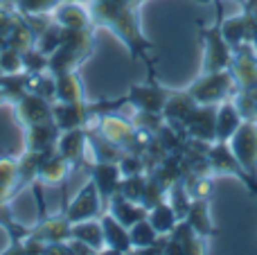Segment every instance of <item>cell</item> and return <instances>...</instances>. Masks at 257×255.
Wrapping results in <instances>:
<instances>
[{
  "label": "cell",
  "mask_w": 257,
  "mask_h": 255,
  "mask_svg": "<svg viewBox=\"0 0 257 255\" xmlns=\"http://www.w3.org/2000/svg\"><path fill=\"white\" fill-rule=\"evenodd\" d=\"M93 113V104L86 102H52V120L59 126V131L86 126V122Z\"/></svg>",
  "instance_id": "cell-13"
},
{
  "label": "cell",
  "mask_w": 257,
  "mask_h": 255,
  "mask_svg": "<svg viewBox=\"0 0 257 255\" xmlns=\"http://www.w3.org/2000/svg\"><path fill=\"white\" fill-rule=\"evenodd\" d=\"M201 39L205 43V54H203V72L212 70H226L232 61L235 50L228 45V41L221 34V25L219 21L212 27H201Z\"/></svg>",
  "instance_id": "cell-5"
},
{
  "label": "cell",
  "mask_w": 257,
  "mask_h": 255,
  "mask_svg": "<svg viewBox=\"0 0 257 255\" xmlns=\"http://www.w3.org/2000/svg\"><path fill=\"white\" fill-rule=\"evenodd\" d=\"M61 0H7L9 7H14L23 18L30 16H43V14H50Z\"/></svg>",
  "instance_id": "cell-28"
},
{
  "label": "cell",
  "mask_w": 257,
  "mask_h": 255,
  "mask_svg": "<svg viewBox=\"0 0 257 255\" xmlns=\"http://www.w3.org/2000/svg\"><path fill=\"white\" fill-rule=\"evenodd\" d=\"M208 203L210 201H192L190 212L185 215V221L201 235L203 239L212 237L214 235V224L210 219V212H208Z\"/></svg>",
  "instance_id": "cell-25"
},
{
  "label": "cell",
  "mask_w": 257,
  "mask_h": 255,
  "mask_svg": "<svg viewBox=\"0 0 257 255\" xmlns=\"http://www.w3.org/2000/svg\"><path fill=\"white\" fill-rule=\"evenodd\" d=\"M14 104V113H16L18 122L25 126H32V124H39V122H45V120H52V102L43 99L41 95L32 93H23L21 97L16 99Z\"/></svg>",
  "instance_id": "cell-10"
},
{
  "label": "cell",
  "mask_w": 257,
  "mask_h": 255,
  "mask_svg": "<svg viewBox=\"0 0 257 255\" xmlns=\"http://www.w3.org/2000/svg\"><path fill=\"white\" fill-rule=\"evenodd\" d=\"M59 126L54 124V120H45L39 124L27 126V149L32 152H41V154H50L57 149L59 143Z\"/></svg>",
  "instance_id": "cell-17"
},
{
  "label": "cell",
  "mask_w": 257,
  "mask_h": 255,
  "mask_svg": "<svg viewBox=\"0 0 257 255\" xmlns=\"http://www.w3.org/2000/svg\"><path fill=\"white\" fill-rule=\"evenodd\" d=\"M54 102H86L84 84L77 70L57 77V99Z\"/></svg>",
  "instance_id": "cell-24"
},
{
  "label": "cell",
  "mask_w": 257,
  "mask_h": 255,
  "mask_svg": "<svg viewBox=\"0 0 257 255\" xmlns=\"http://www.w3.org/2000/svg\"><path fill=\"white\" fill-rule=\"evenodd\" d=\"M99 221H102V228H104V244H106V248H111L113 253H133L131 235H128L126 226H122L111 212H102Z\"/></svg>",
  "instance_id": "cell-16"
},
{
  "label": "cell",
  "mask_w": 257,
  "mask_h": 255,
  "mask_svg": "<svg viewBox=\"0 0 257 255\" xmlns=\"http://www.w3.org/2000/svg\"><path fill=\"white\" fill-rule=\"evenodd\" d=\"M235 90H237L235 77L226 68V70L201 72V77H196L190 84L187 93H190V97L196 104H212V106H217V104L230 99Z\"/></svg>",
  "instance_id": "cell-3"
},
{
  "label": "cell",
  "mask_w": 257,
  "mask_h": 255,
  "mask_svg": "<svg viewBox=\"0 0 257 255\" xmlns=\"http://www.w3.org/2000/svg\"><path fill=\"white\" fill-rule=\"evenodd\" d=\"M57 25L66 27V30H86V27H95L93 18H90L88 5L79 3V0H61L57 7L50 12Z\"/></svg>",
  "instance_id": "cell-12"
},
{
  "label": "cell",
  "mask_w": 257,
  "mask_h": 255,
  "mask_svg": "<svg viewBox=\"0 0 257 255\" xmlns=\"http://www.w3.org/2000/svg\"><path fill=\"white\" fill-rule=\"evenodd\" d=\"M217 106L196 104V108L187 115L185 124H183L187 138L201 140V143H214L217 140Z\"/></svg>",
  "instance_id": "cell-8"
},
{
  "label": "cell",
  "mask_w": 257,
  "mask_h": 255,
  "mask_svg": "<svg viewBox=\"0 0 257 255\" xmlns=\"http://www.w3.org/2000/svg\"><path fill=\"white\" fill-rule=\"evenodd\" d=\"M165 201L174 208V212H176L178 219H185V215L190 212V206H192V201H194V199H192V194H190V190H187L185 181H176L174 185H169Z\"/></svg>",
  "instance_id": "cell-27"
},
{
  "label": "cell",
  "mask_w": 257,
  "mask_h": 255,
  "mask_svg": "<svg viewBox=\"0 0 257 255\" xmlns=\"http://www.w3.org/2000/svg\"><path fill=\"white\" fill-rule=\"evenodd\" d=\"M228 70L235 77L237 88L241 90H257V54L250 43H244L235 50Z\"/></svg>",
  "instance_id": "cell-9"
},
{
  "label": "cell",
  "mask_w": 257,
  "mask_h": 255,
  "mask_svg": "<svg viewBox=\"0 0 257 255\" xmlns=\"http://www.w3.org/2000/svg\"><path fill=\"white\" fill-rule=\"evenodd\" d=\"M70 237H75V239H79V242L88 244V246L93 248V253H102L104 248H106V244H104V228H102L99 217L72 224Z\"/></svg>",
  "instance_id": "cell-22"
},
{
  "label": "cell",
  "mask_w": 257,
  "mask_h": 255,
  "mask_svg": "<svg viewBox=\"0 0 257 255\" xmlns=\"http://www.w3.org/2000/svg\"><path fill=\"white\" fill-rule=\"evenodd\" d=\"M235 158L239 161L241 170L250 176V181L257 185V120H244L239 129L228 140Z\"/></svg>",
  "instance_id": "cell-4"
},
{
  "label": "cell",
  "mask_w": 257,
  "mask_h": 255,
  "mask_svg": "<svg viewBox=\"0 0 257 255\" xmlns=\"http://www.w3.org/2000/svg\"><path fill=\"white\" fill-rule=\"evenodd\" d=\"M102 212H104V201L93 179L86 181V185L77 192V197L66 208V217L70 224H77V221H84V219H95Z\"/></svg>",
  "instance_id": "cell-7"
},
{
  "label": "cell",
  "mask_w": 257,
  "mask_h": 255,
  "mask_svg": "<svg viewBox=\"0 0 257 255\" xmlns=\"http://www.w3.org/2000/svg\"><path fill=\"white\" fill-rule=\"evenodd\" d=\"M95 48V36H93V27H86V30H68L63 43L50 54V63L48 70L54 77L72 72L90 57Z\"/></svg>",
  "instance_id": "cell-2"
},
{
  "label": "cell",
  "mask_w": 257,
  "mask_h": 255,
  "mask_svg": "<svg viewBox=\"0 0 257 255\" xmlns=\"http://www.w3.org/2000/svg\"><path fill=\"white\" fill-rule=\"evenodd\" d=\"M72 167L75 165H70L59 152H50V154H45L43 161H41L36 181H39V183H50V185L63 183V181L68 179V174H70Z\"/></svg>",
  "instance_id": "cell-19"
},
{
  "label": "cell",
  "mask_w": 257,
  "mask_h": 255,
  "mask_svg": "<svg viewBox=\"0 0 257 255\" xmlns=\"http://www.w3.org/2000/svg\"><path fill=\"white\" fill-rule=\"evenodd\" d=\"M147 219L151 221V226H154V228L158 230L160 235L172 233L174 226L181 221V219L176 217V212H174V208L169 206L167 201H160L158 206L149 208V212H147Z\"/></svg>",
  "instance_id": "cell-26"
},
{
  "label": "cell",
  "mask_w": 257,
  "mask_h": 255,
  "mask_svg": "<svg viewBox=\"0 0 257 255\" xmlns=\"http://www.w3.org/2000/svg\"><path fill=\"white\" fill-rule=\"evenodd\" d=\"M86 138H88L86 126H77V129H70V131H61L59 143H57V152L61 154L70 165L81 163V152H84Z\"/></svg>",
  "instance_id": "cell-21"
},
{
  "label": "cell",
  "mask_w": 257,
  "mask_h": 255,
  "mask_svg": "<svg viewBox=\"0 0 257 255\" xmlns=\"http://www.w3.org/2000/svg\"><path fill=\"white\" fill-rule=\"evenodd\" d=\"M219 25H221V34L223 39L228 41L232 50L241 48L244 43H250V36H253L257 23H255V16L250 9H246L244 14L239 16H230V18H219Z\"/></svg>",
  "instance_id": "cell-14"
},
{
  "label": "cell",
  "mask_w": 257,
  "mask_h": 255,
  "mask_svg": "<svg viewBox=\"0 0 257 255\" xmlns=\"http://www.w3.org/2000/svg\"><path fill=\"white\" fill-rule=\"evenodd\" d=\"M185 185H187V190H190L194 201H210V197H212V192H214L212 174L190 176V183H185Z\"/></svg>",
  "instance_id": "cell-29"
},
{
  "label": "cell",
  "mask_w": 257,
  "mask_h": 255,
  "mask_svg": "<svg viewBox=\"0 0 257 255\" xmlns=\"http://www.w3.org/2000/svg\"><path fill=\"white\" fill-rule=\"evenodd\" d=\"M138 7H128L115 0H88V12L93 25H104L113 30L122 39V43L131 50L133 59H147V50H151V41L142 34L138 21Z\"/></svg>",
  "instance_id": "cell-1"
},
{
  "label": "cell",
  "mask_w": 257,
  "mask_h": 255,
  "mask_svg": "<svg viewBox=\"0 0 257 255\" xmlns=\"http://www.w3.org/2000/svg\"><path fill=\"white\" fill-rule=\"evenodd\" d=\"M241 122H244V117L237 111L235 102H232V99L221 102L217 106V140L228 143V140L232 138V134L239 129Z\"/></svg>",
  "instance_id": "cell-23"
},
{
  "label": "cell",
  "mask_w": 257,
  "mask_h": 255,
  "mask_svg": "<svg viewBox=\"0 0 257 255\" xmlns=\"http://www.w3.org/2000/svg\"><path fill=\"white\" fill-rule=\"evenodd\" d=\"M165 253H205V239L181 219L172 233L165 235Z\"/></svg>",
  "instance_id": "cell-11"
},
{
  "label": "cell",
  "mask_w": 257,
  "mask_h": 255,
  "mask_svg": "<svg viewBox=\"0 0 257 255\" xmlns=\"http://www.w3.org/2000/svg\"><path fill=\"white\" fill-rule=\"evenodd\" d=\"M104 212H111V215L115 217V219L120 221L122 226L131 228L133 224H138L140 219H145L149 210H147L142 203H136V201H131V199L122 197L120 192H115L111 199H108V203H106V208H104Z\"/></svg>",
  "instance_id": "cell-18"
},
{
  "label": "cell",
  "mask_w": 257,
  "mask_h": 255,
  "mask_svg": "<svg viewBox=\"0 0 257 255\" xmlns=\"http://www.w3.org/2000/svg\"><path fill=\"white\" fill-rule=\"evenodd\" d=\"M174 90H167L163 88V86L156 84L154 75L149 77V79L145 81V84L140 86H133L131 90H128V95L122 102L124 104H131L136 111H147V113H163L165 108V102L169 99V95H172Z\"/></svg>",
  "instance_id": "cell-6"
},
{
  "label": "cell",
  "mask_w": 257,
  "mask_h": 255,
  "mask_svg": "<svg viewBox=\"0 0 257 255\" xmlns=\"http://www.w3.org/2000/svg\"><path fill=\"white\" fill-rule=\"evenodd\" d=\"M21 57H23V70H25L27 75H36V72L48 70L50 57L39 52L36 48H30L27 52H21Z\"/></svg>",
  "instance_id": "cell-30"
},
{
  "label": "cell",
  "mask_w": 257,
  "mask_h": 255,
  "mask_svg": "<svg viewBox=\"0 0 257 255\" xmlns=\"http://www.w3.org/2000/svg\"><path fill=\"white\" fill-rule=\"evenodd\" d=\"M88 170H90V179L95 181L99 194H102L104 208H106L108 199L120 190V183H122L120 163L117 161H99V163H95V165H90Z\"/></svg>",
  "instance_id": "cell-15"
},
{
  "label": "cell",
  "mask_w": 257,
  "mask_h": 255,
  "mask_svg": "<svg viewBox=\"0 0 257 255\" xmlns=\"http://www.w3.org/2000/svg\"><path fill=\"white\" fill-rule=\"evenodd\" d=\"M0 70H3L5 75H12V72H25L23 70L21 52H16V50H12V48L5 45V48L0 50Z\"/></svg>",
  "instance_id": "cell-31"
},
{
  "label": "cell",
  "mask_w": 257,
  "mask_h": 255,
  "mask_svg": "<svg viewBox=\"0 0 257 255\" xmlns=\"http://www.w3.org/2000/svg\"><path fill=\"white\" fill-rule=\"evenodd\" d=\"M70 230H72V224L68 221L66 212H63L59 217L43 219V224L36 226V228H30V235L39 237L45 244H54V242H68L70 239Z\"/></svg>",
  "instance_id": "cell-20"
}]
</instances>
